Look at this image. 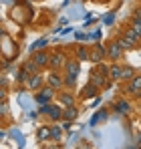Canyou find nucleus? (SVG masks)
Here are the masks:
<instances>
[{
    "label": "nucleus",
    "mask_w": 141,
    "mask_h": 149,
    "mask_svg": "<svg viewBox=\"0 0 141 149\" xmlns=\"http://www.w3.org/2000/svg\"><path fill=\"white\" fill-rule=\"evenodd\" d=\"M133 20H141V8L135 10V14H133Z\"/></svg>",
    "instance_id": "nucleus-23"
},
{
    "label": "nucleus",
    "mask_w": 141,
    "mask_h": 149,
    "mask_svg": "<svg viewBox=\"0 0 141 149\" xmlns=\"http://www.w3.org/2000/svg\"><path fill=\"white\" fill-rule=\"evenodd\" d=\"M135 74H137V73H135V69H133V67L123 65V71H121V81H125V83H127V81H131Z\"/></svg>",
    "instance_id": "nucleus-17"
},
{
    "label": "nucleus",
    "mask_w": 141,
    "mask_h": 149,
    "mask_svg": "<svg viewBox=\"0 0 141 149\" xmlns=\"http://www.w3.org/2000/svg\"><path fill=\"white\" fill-rule=\"evenodd\" d=\"M115 40H117V45H119L123 50H133V49H137V47H139V42H135L133 38H129V36H125V34L117 36Z\"/></svg>",
    "instance_id": "nucleus-12"
},
{
    "label": "nucleus",
    "mask_w": 141,
    "mask_h": 149,
    "mask_svg": "<svg viewBox=\"0 0 141 149\" xmlns=\"http://www.w3.org/2000/svg\"><path fill=\"white\" fill-rule=\"evenodd\" d=\"M67 54L65 52H61V50H54V52H50V63H48V69H52V71H63L65 69V65H67Z\"/></svg>",
    "instance_id": "nucleus-3"
},
{
    "label": "nucleus",
    "mask_w": 141,
    "mask_h": 149,
    "mask_svg": "<svg viewBox=\"0 0 141 149\" xmlns=\"http://www.w3.org/2000/svg\"><path fill=\"white\" fill-rule=\"evenodd\" d=\"M121 71H123V65H119L117 61H113L109 65V79L111 81H121Z\"/></svg>",
    "instance_id": "nucleus-14"
},
{
    "label": "nucleus",
    "mask_w": 141,
    "mask_h": 149,
    "mask_svg": "<svg viewBox=\"0 0 141 149\" xmlns=\"http://www.w3.org/2000/svg\"><path fill=\"white\" fill-rule=\"evenodd\" d=\"M77 58L79 61H91V50L87 49V47H81V49L77 50Z\"/></svg>",
    "instance_id": "nucleus-19"
},
{
    "label": "nucleus",
    "mask_w": 141,
    "mask_h": 149,
    "mask_svg": "<svg viewBox=\"0 0 141 149\" xmlns=\"http://www.w3.org/2000/svg\"><path fill=\"white\" fill-rule=\"evenodd\" d=\"M36 135H38V139H40V141H52V135H50V127H40Z\"/></svg>",
    "instance_id": "nucleus-18"
},
{
    "label": "nucleus",
    "mask_w": 141,
    "mask_h": 149,
    "mask_svg": "<svg viewBox=\"0 0 141 149\" xmlns=\"http://www.w3.org/2000/svg\"><path fill=\"white\" fill-rule=\"evenodd\" d=\"M22 69H24V71H28V73H40V67H38V65H36V63H34L32 58L24 63V67H22Z\"/></svg>",
    "instance_id": "nucleus-20"
},
{
    "label": "nucleus",
    "mask_w": 141,
    "mask_h": 149,
    "mask_svg": "<svg viewBox=\"0 0 141 149\" xmlns=\"http://www.w3.org/2000/svg\"><path fill=\"white\" fill-rule=\"evenodd\" d=\"M123 93L133 95V97H141V74H135L131 81H127V85L123 87Z\"/></svg>",
    "instance_id": "nucleus-4"
},
{
    "label": "nucleus",
    "mask_w": 141,
    "mask_h": 149,
    "mask_svg": "<svg viewBox=\"0 0 141 149\" xmlns=\"http://www.w3.org/2000/svg\"><path fill=\"white\" fill-rule=\"evenodd\" d=\"M50 135H52V141H59L63 137V129L61 125H50Z\"/></svg>",
    "instance_id": "nucleus-21"
},
{
    "label": "nucleus",
    "mask_w": 141,
    "mask_h": 149,
    "mask_svg": "<svg viewBox=\"0 0 141 149\" xmlns=\"http://www.w3.org/2000/svg\"><path fill=\"white\" fill-rule=\"evenodd\" d=\"M63 111H65V107L63 105H50V103H47V105H43V109H40V113L43 115H47L50 121H61L63 119Z\"/></svg>",
    "instance_id": "nucleus-2"
},
{
    "label": "nucleus",
    "mask_w": 141,
    "mask_h": 149,
    "mask_svg": "<svg viewBox=\"0 0 141 149\" xmlns=\"http://www.w3.org/2000/svg\"><path fill=\"white\" fill-rule=\"evenodd\" d=\"M43 83H45V77H43V74L40 73H32L28 79H26L24 87L30 89V91H40V89H43Z\"/></svg>",
    "instance_id": "nucleus-6"
},
{
    "label": "nucleus",
    "mask_w": 141,
    "mask_h": 149,
    "mask_svg": "<svg viewBox=\"0 0 141 149\" xmlns=\"http://www.w3.org/2000/svg\"><path fill=\"white\" fill-rule=\"evenodd\" d=\"M105 58H107V47L95 45V49L91 50V61H93L95 65H99V63H103Z\"/></svg>",
    "instance_id": "nucleus-11"
},
{
    "label": "nucleus",
    "mask_w": 141,
    "mask_h": 149,
    "mask_svg": "<svg viewBox=\"0 0 141 149\" xmlns=\"http://www.w3.org/2000/svg\"><path fill=\"white\" fill-rule=\"evenodd\" d=\"M40 69H48V63H50V52L47 50H34L32 52V56H30Z\"/></svg>",
    "instance_id": "nucleus-8"
},
{
    "label": "nucleus",
    "mask_w": 141,
    "mask_h": 149,
    "mask_svg": "<svg viewBox=\"0 0 141 149\" xmlns=\"http://www.w3.org/2000/svg\"><path fill=\"white\" fill-rule=\"evenodd\" d=\"M113 109L117 111L119 115H131V113H133V103L127 101L125 97H121V99H117L113 103Z\"/></svg>",
    "instance_id": "nucleus-7"
},
{
    "label": "nucleus",
    "mask_w": 141,
    "mask_h": 149,
    "mask_svg": "<svg viewBox=\"0 0 141 149\" xmlns=\"http://www.w3.org/2000/svg\"><path fill=\"white\" fill-rule=\"evenodd\" d=\"M123 52H125V50L117 45V40H113V42L107 45V58H111V61H121Z\"/></svg>",
    "instance_id": "nucleus-10"
},
{
    "label": "nucleus",
    "mask_w": 141,
    "mask_h": 149,
    "mask_svg": "<svg viewBox=\"0 0 141 149\" xmlns=\"http://www.w3.org/2000/svg\"><path fill=\"white\" fill-rule=\"evenodd\" d=\"M57 103L63 105V107H70L75 105V95L69 91H63V93H57Z\"/></svg>",
    "instance_id": "nucleus-13"
},
{
    "label": "nucleus",
    "mask_w": 141,
    "mask_h": 149,
    "mask_svg": "<svg viewBox=\"0 0 141 149\" xmlns=\"http://www.w3.org/2000/svg\"><path fill=\"white\" fill-rule=\"evenodd\" d=\"M77 117H79V109H77V105L65 107V111H63V121H75Z\"/></svg>",
    "instance_id": "nucleus-16"
},
{
    "label": "nucleus",
    "mask_w": 141,
    "mask_h": 149,
    "mask_svg": "<svg viewBox=\"0 0 141 149\" xmlns=\"http://www.w3.org/2000/svg\"><path fill=\"white\" fill-rule=\"evenodd\" d=\"M36 99H38V103H43V105H45V103H50L52 99H57V89L50 87V85L43 87V89H40V95H38Z\"/></svg>",
    "instance_id": "nucleus-9"
},
{
    "label": "nucleus",
    "mask_w": 141,
    "mask_h": 149,
    "mask_svg": "<svg viewBox=\"0 0 141 149\" xmlns=\"http://www.w3.org/2000/svg\"><path fill=\"white\" fill-rule=\"evenodd\" d=\"M47 85L54 87L57 91L63 89V87H65V74H61V71H52V69H50V73L47 74Z\"/></svg>",
    "instance_id": "nucleus-5"
},
{
    "label": "nucleus",
    "mask_w": 141,
    "mask_h": 149,
    "mask_svg": "<svg viewBox=\"0 0 141 149\" xmlns=\"http://www.w3.org/2000/svg\"><path fill=\"white\" fill-rule=\"evenodd\" d=\"M79 71H81V61H67L65 69H63V74H65V87L67 89H75L77 85V77H79Z\"/></svg>",
    "instance_id": "nucleus-1"
},
{
    "label": "nucleus",
    "mask_w": 141,
    "mask_h": 149,
    "mask_svg": "<svg viewBox=\"0 0 141 149\" xmlns=\"http://www.w3.org/2000/svg\"><path fill=\"white\" fill-rule=\"evenodd\" d=\"M99 91H101V89H99V87H97L95 83H91V81H89V83H87V85L83 87V91H81V95H83L85 99H89V97H95V95H97Z\"/></svg>",
    "instance_id": "nucleus-15"
},
{
    "label": "nucleus",
    "mask_w": 141,
    "mask_h": 149,
    "mask_svg": "<svg viewBox=\"0 0 141 149\" xmlns=\"http://www.w3.org/2000/svg\"><path fill=\"white\" fill-rule=\"evenodd\" d=\"M131 28L141 36V20H133V18H131Z\"/></svg>",
    "instance_id": "nucleus-22"
},
{
    "label": "nucleus",
    "mask_w": 141,
    "mask_h": 149,
    "mask_svg": "<svg viewBox=\"0 0 141 149\" xmlns=\"http://www.w3.org/2000/svg\"><path fill=\"white\" fill-rule=\"evenodd\" d=\"M139 143H141V135H139Z\"/></svg>",
    "instance_id": "nucleus-24"
}]
</instances>
